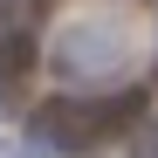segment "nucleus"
Masks as SVG:
<instances>
[{
    "label": "nucleus",
    "mask_w": 158,
    "mask_h": 158,
    "mask_svg": "<svg viewBox=\"0 0 158 158\" xmlns=\"http://www.w3.org/2000/svg\"><path fill=\"white\" fill-rule=\"evenodd\" d=\"M28 69H35V35L0 28V103H7L21 83H28Z\"/></svg>",
    "instance_id": "2"
},
{
    "label": "nucleus",
    "mask_w": 158,
    "mask_h": 158,
    "mask_svg": "<svg viewBox=\"0 0 158 158\" xmlns=\"http://www.w3.org/2000/svg\"><path fill=\"white\" fill-rule=\"evenodd\" d=\"M0 158H48V151H41L35 138H28V144H14V138H0Z\"/></svg>",
    "instance_id": "3"
},
{
    "label": "nucleus",
    "mask_w": 158,
    "mask_h": 158,
    "mask_svg": "<svg viewBox=\"0 0 158 158\" xmlns=\"http://www.w3.org/2000/svg\"><path fill=\"white\" fill-rule=\"evenodd\" d=\"M131 124H144V89H110V96H48L28 117V138L48 158H83L124 138Z\"/></svg>",
    "instance_id": "1"
},
{
    "label": "nucleus",
    "mask_w": 158,
    "mask_h": 158,
    "mask_svg": "<svg viewBox=\"0 0 158 158\" xmlns=\"http://www.w3.org/2000/svg\"><path fill=\"white\" fill-rule=\"evenodd\" d=\"M21 7L28 0H0V28H21Z\"/></svg>",
    "instance_id": "4"
}]
</instances>
